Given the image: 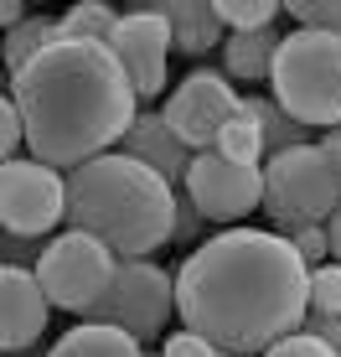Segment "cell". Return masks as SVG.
<instances>
[{"instance_id":"cell-1","label":"cell","mask_w":341,"mask_h":357,"mask_svg":"<svg viewBox=\"0 0 341 357\" xmlns=\"http://www.w3.org/2000/svg\"><path fill=\"white\" fill-rule=\"evenodd\" d=\"M176 311L187 331L233 357H264L274 342L306 331L310 264L285 233L223 228L207 233L176 269Z\"/></svg>"},{"instance_id":"cell-2","label":"cell","mask_w":341,"mask_h":357,"mask_svg":"<svg viewBox=\"0 0 341 357\" xmlns=\"http://www.w3.org/2000/svg\"><path fill=\"white\" fill-rule=\"evenodd\" d=\"M26 119L31 161L78 171L114 155L140 119V93L104 42H52L6 83Z\"/></svg>"},{"instance_id":"cell-3","label":"cell","mask_w":341,"mask_h":357,"mask_svg":"<svg viewBox=\"0 0 341 357\" xmlns=\"http://www.w3.org/2000/svg\"><path fill=\"white\" fill-rule=\"evenodd\" d=\"M176 202L181 192L161 171L125 151L68 171V228L93 233L119 259H150L161 243H176Z\"/></svg>"},{"instance_id":"cell-4","label":"cell","mask_w":341,"mask_h":357,"mask_svg":"<svg viewBox=\"0 0 341 357\" xmlns=\"http://www.w3.org/2000/svg\"><path fill=\"white\" fill-rule=\"evenodd\" d=\"M269 93L300 125L331 135L341 130V36L295 26L269 73Z\"/></svg>"},{"instance_id":"cell-5","label":"cell","mask_w":341,"mask_h":357,"mask_svg":"<svg viewBox=\"0 0 341 357\" xmlns=\"http://www.w3.org/2000/svg\"><path fill=\"white\" fill-rule=\"evenodd\" d=\"M264 213H269L274 233L331 223L341 213V181L321 145H300V151L264 161Z\"/></svg>"},{"instance_id":"cell-6","label":"cell","mask_w":341,"mask_h":357,"mask_svg":"<svg viewBox=\"0 0 341 357\" xmlns=\"http://www.w3.org/2000/svg\"><path fill=\"white\" fill-rule=\"evenodd\" d=\"M170 316H181L176 311V269H161L150 259H125L114 285H109V295L93 311H83L78 321L114 326V331H125V337H135L145 347V342H161Z\"/></svg>"},{"instance_id":"cell-7","label":"cell","mask_w":341,"mask_h":357,"mask_svg":"<svg viewBox=\"0 0 341 357\" xmlns=\"http://www.w3.org/2000/svg\"><path fill=\"white\" fill-rule=\"evenodd\" d=\"M119 264L125 259H119L109 243H99L93 233L68 228V233H57V238H47V254H42V264H36V280H42L47 301H52L57 311L83 316V311H93V305L109 295Z\"/></svg>"},{"instance_id":"cell-8","label":"cell","mask_w":341,"mask_h":357,"mask_svg":"<svg viewBox=\"0 0 341 357\" xmlns=\"http://www.w3.org/2000/svg\"><path fill=\"white\" fill-rule=\"evenodd\" d=\"M57 223H68V171L42 166L31 155L6 161V171H0V228L10 238L47 243V233Z\"/></svg>"},{"instance_id":"cell-9","label":"cell","mask_w":341,"mask_h":357,"mask_svg":"<svg viewBox=\"0 0 341 357\" xmlns=\"http://www.w3.org/2000/svg\"><path fill=\"white\" fill-rule=\"evenodd\" d=\"M238 109H243V93L233 89V78H228L223 68H197L170 89L161 114H166V125L202 155V151H217V140H223V130L238 119Z\"/></svg>"},{"instance_id":"cell-10","label":"cell","mask_w":341,"mask_h":357,"mask_svg":"<svg viewBox=\"0 0 341 357\" xmlns=\"http://www.w3.org/2000/svg\"><path fill=\"white\" fill-rule=\"evenodd\" d=\"M181 192L191 197V207L207 223L243 228V218L264 207V166H238L223 151H202V155H191V171H187Z\"/></svg>"},{"instance_id":"cell-11","label":"cell","mask_w":341,"mask_h":357,"mask_svg":"<svg viewBox=\"0 0 341 357\" xmlns=\"http://www.w3.org/2000/svg\"><path fill=\"white\" fill-rule=\"evenodd\" d=\"M114 57L125 63L129 83H135L140 104H150V98H161L166 89V73H170V52H176V36H170V21L161 16V6L155 0H145V6H129L125 16H119V31H114Z\"/></svg>"},{"instance_id":"cell-12","label":"cell","mask_w":341,"mask_h":357,"mask_svg":"<svg viewBox=\"0 0 341 357\" xmlns=\"http://www.w3.org/2000/svg\"><path fill=\"white\" fill-rule=\"evenodd\" d=\"M0 311H6L0 316V342H6V352H31L36 342H42V331H47L57 305L47 301L36 269L0 264Z\"/></svg>"},{"instance_id":"cell-13","label":"cell","mask_w":341,"mask_h":357,"mask_svg":"<svg viewBox=\"0 0 341 357\" xmlns=\"http://www.w3.org/2000/svg\"><path fill=\"white\" fill-rule=\"evenodd\" d=\"M119 151L129 155V161H140V166H150V171H161V176L170 181V187H187V171H191V145L181 140L176 130L166 125V114L161 109H140V119H135V130L125 135V145Z\"/></svg>"},{"instance_id":"cell-14","label":"cell","mask_w":341,"mask_h":357,"mask_svg":"<svg viewBox=\"0 0 341 357\" xmlns=\"http://www.w3.org/2000/svg\"><path fill=\"white\" fill-rule=\"evenodd\" d=\"M155 6L170 21L181 57H207L212 47H228V26L217 16V0H155Z\"/></svg>"},{"instance_id":"cell-15","label":"cell","mask_w":341,"mask_h":357,"mask_svg":"<svg viewBox=\"0 0 341 357\" xmlns=\"http://www.w3.org/2000/svg\"><path fill=\"white\" fill-rule=\"evenodd\" d=\"M285 36L290 31H233L228 36V47H223V73L233 83H269V73H274V57H279V47H285Z\"/></svg>"},{"instance_id":"cell-16","label":"cell","mask_w":341,"mask_h":357,"mask_svg":"<svg viewBox=\"0 0 341 357\" xmlns=\"http://www.w3.org/2000/svg\"><path fill=\"white\" fill-rule=\"evenodd\" d=\"M243 109H248L253 119H259V130H264V140H269V155H285V151H300V145H321V140H310V125H300L295 114H290L285 104H279L274 93H243Z\"/></svg>"},{"instance_id":"cell-17","label":"cell","mask_w":341,"mask_h":357,"mask_svg":"<svg viewBox=\"0 0 341 357\" xmlns=\"http://www.w3.org/2000/svg\"><path fill=\"white\" fill-rule=\"evenodd\" d=\"M47 357H145V347L135 337H125V331H114V326L78 321L72 331H63V337L52 342V352H47Z\"/></svg>"},{"instance_id":"cell-18","label":"cell","mask_w":341,"mask_h":357,"mask_svg":"<svg viewBox=\"0 0 341 357\" xmlns=\"http://www.w3.org/2000/svg\"><path fill=\"white\" fill-rule=\"evenodd\" d=\"M52 42H63V16H42V10H36V16L21 21L16 31H6V52H0L6 57V73L16 78V73L26 68L36 52H47Z\"/></svg>"},{"instance_id":"cell-19","label":"cell","mask_w":341,"mask_h":357,"mask_svg":"<svg viewBox=\"0 0 341 357\" xmlns=\"http://www.w3.org/2000/svg\"><path fill=\"white\" fill-rule=\"evenodd\" d=\"M119 16L125 10H114L109 0H78V6L63 10V42H114L119 31Z\"/></svg>"},{"instance_id":"cell-20","label":"cell","mask_w":341,"mask_h":357,"mask_svg":"<svg viewBox=\"0 0 341 357\" xmlns=\"http://www.w3.org/2000/svg\"><path fill=\"white\" fill-rule=\"evenodd\" d=\"M217 151H223L228 161H238V166H264V161H269V140H264L259 119H253L248 109H238V119H233V125L223 130Z\"/></svg>"},{"instance_id":"cell-21","label":"cell","mask_w":341,"mask_h":357,"mask_svg":"<svg viewBox=\"0 0 341 357\" xmlns=\"http://www.w3.org/2000/svg\"><path fill=\"white\" fill-rule=\"evenodd\" d=\"M285 6H274V0H217V16H223V26L228 36H243V31H269L274 26V16Z\"/></svg>"},{"instance_id":"cell-22","label":"cell","mask_w":341,"mask_h":357,"mask_svg":"<svg viewBox=\"0 0 341 357\" xmlns=\"http://www.w3.org/2000/svg\"><path fill=\"white\" fill-rule=\"evenodd\" d=\"M310 316H341V264L310 269Z\"/></svg>"},{"instance_id":"cell-23","label":"cell","mask_w":341,"mask_h":357,"mask_svg":"<svg viewBox=\"0 0 341 357\" xmlns=\"http://www.w3.org/2000/svg\"><path fill=\"white\" fill-rule=\"evenodd\" d=\"M285 10L306 31H331V36H341V0H290Z\"/></svg>"},{"instance_id":"cell-24","label":"cell","mask_w":341,"mask_h":357,"mask_svg":"<svg viewBox=\"0 0 341 357\" xmlns=\"http://www.w3.org/2000/svg\"><path fill=\"white\" fill-rule=\"evenodd\" d=\"M285 238L295 243V254H300V259H306L310 269L331 264V228H326V223H306V228H290Z\"/></svg>"},{"instance_id":"cell-25","label":"cell","mask_w":341,"mask_h":357,"mask_svg":"<svg viewBox=\"0 0 341 357\" xmlns=\"http://www.w3.org/2000/svg\"><path fill=\"white\" fill-rule=\"evenodd\" d=\"M21 151H26V119H21L16 98H0V155L6 161H21Z\"/></svg>"},{"instance_id":"cell-26","label":"cell","mask_w":341,"mask_h":357,"mask_svg":"<svg viewBox=\"0 0 341 357\" xmlns=\"http://www.w3.org/2000/svg\"><path fill=\"white\" fill-rule=\"evenodd\" d=\"M161 357H223V347H212L207 337H197V331H170V337L161 342Z\"/></svg>"},{"instance_id":"cell-27","label":"cell","mask_w":341,"mask_h":357,"mask_svg":"<svg viewBox=\"0 0 341 357\" xmlns=\"http://www.w3.org/2000/svg\"><path fill=\"white\" fill-rule=\"evenodd\" d=\"M202 223H207V218L197 213V207H191V197L181 192V202H176V243H187V254L207 243V238H202Z\"/></svg>"},{"instance_id":"cell-28","label":"cell","mask_w":341,"mask_h":357,"mask_svg":"<svg viewBox=\"0 0 341 357\" xmlns=\"http://www.w3.org/2000/svg\"><path fill=\"white\" fill-rule=\"evenodd\" d=\"M264 357H341V352H331L326 342H315L310 331H295V337H285V342H274Z\"/></svg>"},{"instance_id":"cell-29","label":"cell","mask_w":341,"mask_h":357,"mask_svg":"<svg viewBox=\"0 0 341 357\" xmlns=\"http://www.w3.org/2000/svg\"><path fill=\"white\" fill-rule=\"evenodd\" d=\"M42 254H47V243L10 238V233H6V264H16V269H36V264H42Z\"/></svg>"},{"instance_id":"cell-30","label":"cell","mask_w":341,"mask_h":357,"mask_svg":"<svg viewBox=\"0 0 341 357\" xmlns=\"http://www.w3.org/2000/svg\"><path fill=\"white\" fill-rule=\"evenodd\" d=\"M306 331L315 342H326L331 352H341V316H306Z\"/></svg>"},{"instance_id":"cell-31","label":"cell","mask_w":341,"mask_h":357,"mask_svg":"<svg viewBox=\"0 0 341 357\" xmlns=\"http://www.w3.org/2000/svg\"><path fill=\"white\" fill-rule=\"evenodd\" d=\"M0 21H6V31H16L21 21H31V10L21 6V0H6V6H0Z\"/></svg>"},{"instance_id":"cell-32","label":"cell","mask_w":341,"mask_h":357,"mask_svg":"<svg viewBox=\"0 0 341 357\" xmlns=\"http://www.w3.org/2000/svg\"><path fill=\"white\" fill-rule=\"evenodd\" d=\"M321 151H326V161H331V171H336V181H341V130H331V135H321Z\"/></svg>"},{"instance_id":"cell-33","label":"cell","mask_w":341,"mask_h":357,"mask_svg":"<svg viewBox=\"0 0 341 357\" xmlns=\"http://www.w3.org/2000/svg\"><path fill=\"white\" fill-rule=\"evenodd\" d=\"M326 228H331V259L341 264V213L331 218V223H326Z\"/></svg>"},{"instance_id":"cell-34","label":"cell","mask_w":341,"mask_h":357,"mask_svg":"<svg viewBox=\"0 0 341 357\" xmlns=\"http://www.w3.org/2000/svg\"><path fill=\"white\" fill-rule=\"evenodd\" d=\"M6 357H36V347H31V352H6Z\"/></svg>"},{"instance_id":"cell-35","label":"cell","mask_w":341,"mask_h":357,"mask_svg":"<svg viewBox=\"0 0 341 357\" xmlns=\"http://www.w3.org/2000/svg\"><path fill=\"white\" fill-rule=\"evenodd\" d=\"M145 357H161V352H145Z\"/></svg>"}]
</instances>
